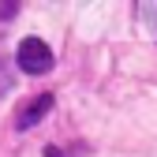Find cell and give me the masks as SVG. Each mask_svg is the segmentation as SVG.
<instances>
[{"mask_svg": "<svg viewBox=\"0 0 157 157\" xmlns=\"http://www.w3.org/2000/svg\"><path fill=\"white\" fill-rule=\"evenodd\" d=\"M15 60H19V67H23L26 75H45V71H52V49L41 41V37H23Z\"/></svg>", "mask_w": 157, "mask_h": 157, "instance_id": "obj_1", "label": "cell"}, {"mask_svg": "<svg viewBox=\"0 0 157 157\" xmlns=\"http://www.w3.org/2000/svg\"><path fill=\"white\" fill-rule=\"evenodd\" d=\"M49 109H52V94H41V97H34V101H26V105H23V112L15 116V127H19V131L34 127V124L41 120Z\"/></svg>", "mask_w": 157, "mask_h": 157, "instance_id": "obj_2", "label": "cell"}, {"mask_svg": "<svg viewBox=\"0 0 157 157\" xmlns=\"http://www.w3.org/2000/svg\"><path fill=\"white\" fill-rule=\"evenodd\" d=\"M8 90H11V71L4 64V56H0V94H8Z\"/></svg>", "mask_w": 157, "mask_h": 157, "instance_id": "obj_3", "label": "cell"}, {"mask_svg": "<svg viewBox=\"0 0 157 157\" xmlns=\"http://www.w3.org/2000/svg\"><path fill=\"white\" fill-rule=\"evenodd\" d=\"M45 157H60V153H56V150H45Z\"/></svg>", "mask_w": 157, "mask_h": 157, "instance_id": "obj_4", "label": "cell"}]
</instances>
